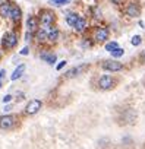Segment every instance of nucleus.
Here are the masks:
<instances>
[{"instance_id": "f257e3e1", "label": "nucleus", "mask_w": 145, "mask_h": 149, "mask_svg": "<svg viewBox=\"0 0 145 149\" xmlns=\"http://www.w3.org/2000/svg\"><path fill=\"white\" fill-rule=\"evenodd\" d=\"M116 86V79L113 76H110V74H104V76H101L98 79V88L101 91H110Z\"/></svg>"}, {"instance_id": "f03ea898", "label": "nucleus", "mask_w": 145, "mask_h": 149, "mask_svg": "<svg viewBox=\"0 0 145 149\" xmlns=\"http://www.w3.org/2000/svg\"><path fill=\"white\" fill-rule=\"evenodd\" d=\"M18 44V35L15 32H8L2 40V47L5 50H12Z\"/></svg>"}, {"instance_id": "7ed1b4c3", "label": "nucleus", "mask_w": 145, "mask_h": 149, "mask_svg": "<svg viewBox=\"0 0 145 149\" xmlns=\"http://www.w3.org/2000/svg\"><path fill=\"white\" fill-rule=\"evenodd\" d=\"M101 67L107 72H120L123 69V64L119 63L117 60H106V61H103Z\"/></svg>"}, {"instance_id": "20e7f679", "label": "nucleus", "mask_w": 145, "mask_h": 149, "mask_svg": "<svg viewBox=\"0 0 145 149\" xmlns=\"http://www.w3.org/2000/svg\"><path fill=\"white\" fill-rule=\"evenodd\" d=\"M125 12H126V15L129 16V18H138L139 15H141V6L138 5V3H129L127 6H126V9H125Z\"/></svg>"}, {"instance_id": "39448f33", "label": "nucleus", "mask_w": 145, "mask_h": 149, "mask_svg": "<svg viewBox=\"0 0 145 149\" xmlns=\"http://www.w3.org/2000/svg\"><path fill=\"white\" fill-rule=\"evenodd\" d=\"M40 108H41V101H40V100H32V101L28 102V105H27V108H25V113H27L28 116H32V114L38 113Z\"/></svg>"}, {"instance_id": "423d86ee", "label": "nucleus", "mask_w": 145, "mask_h": 149, "mask_svg": "<svg viewBox=\"0 0 145 149\" xmlns=\"http://www.w3.org/2000/svg\"><path fill=\"white\" fill-rule=\"evenodd\" d=\"M94 38L97 42H104L107 38H109V29L104 28V26H100L95 29V34H94Z\"/></svg>"}, {"instance_id": "0eeeda50", "label": "nucleus", "mask_w": 145, "mask_h": 149, "mask_svg": "<svg viewBox=\"0 0 145 149\" xmlns=\"http://www.w3.org/2000/svg\"><path fill=\"white\" fill-rule=\"evenodd\" d=\"M13 123H15V117L13 116H2L0 117V129H3V130L12 129Z\"/></svg>"}, {"instance_id": "6e6552de", "label": "nucleus", "mask_w": 145, "mask_h": 149, "mask_svg": "<svg viewBox=\"0 0 145 149\" xmlns=\"http://www.w3.org/2000/svg\"><path fill=\"white\" fill-rule=\"evenodd\" d=\"M53 22H54V13L50 12V10H44L41 13V24L44 26H50Z\"/></svg>"}, {"instance_id": "1a4fd4ad", "label": "nucleus", "mask_w": 145, "mask_h": 149, "mask_svg": "<svg viewBox=\"0 0 145 149\" xmlns=\"http://www.w3.org/2000/svg\"><path fill=\"white\" fill-rule=\"evenodd\" d=\"M48 32H50V26H44L41 29L37 31V38L43 42V41H47L48 40Z\"/></svg>"}, {"instance_id": "9d476101", "label": "nucleus", "mask_w": 145, "mask_h": 149, "mask_svg": "<svg viewBox=\"0 0 145 149\" xmlns=\"http://www.w3.org/2000/svg\"><path fill=\"white\" fill-rule=\"evenodd\" d=\"M9 16L12 18V21L18 22V21L21 19V16H22V12H21V9H19L18 6H12V9H11V12H9Z\"/></svg>"}, {"instance_id": "9b49d317", "label": "nucleus", "mask_w": 145, "mask_h": 149, "mask_svg": "<svg viewBox=\"0 0 145 149\" xmlns=\"http://www.w3.org/2000/svg\"><path fill=\"white\" fill-rule=\"evenodd\" d=\"M37 26H38L37 19H35L34 16H29V18L27 19V28H28V31H29V32H35V31H37Z\"/></svg>"}, {"instance_id": "f8f14e48", "label": "nucleus", "mask_w": 145, "mask_h": 149, "mask_svg": "<svg viewBox=\"0 0 145 149\" xmlns=\"http://www.w3.org/2000/svg\"><path fill=\"white\" fill-rule=\"evenodd\" d=\"M85 69V66H78V67H74V69H70L67 73H66V78H75L78 76L79 73H82V70Z\"/></svg>"}, {"instance_id": "ddd939ff", "label": "nucleus", "mask_w": 145, "mask_h": 149, "mask_svg": "<svg viewBox=\"0 0 145 149\" xmlns=\"http://www.w3.org/2000/svg\"><path fill=\"white\" fill-rule=\"evenodd\" d=\"M24 70H25V64H19L16 69H15V72L12 73V76H11V79L12 81H16V79H19L21 76H22V73H24Z\"/></svg>"}, {"instance_id": "4468645a", "label": "nucleus", "mask_w": 145, "mask_h": 149, "mask_svg": "<svg viewBox=\"0 0 145 149\" xmlns=\"http://www.w3.org/2000/svg\"><path fill=\"white\" fill-rule=\"evenodd\" d=\"M78 32H82V31H85V28H87V21L84 19V18H81L79 16V19L76 21V24H75V26H74Z\"/></svg>"}, {"instance_id": "2eb2a0df", "label": "nucleus", "mask_w": 145, "mask_h": 149, "mask_svg": "<svg viewBox=\"0 0 145 149\" xmlns=\"http://www.w3.org/2000/svg\"><path fill=\"white\" fill-rule=\"evenodd\" d=\"M11 9H12V5H11V3H3V5H0V16H9Z\"/></svg>"}, {"instance_id": "dca6fc26", "label": "nucleus", "mask_w": 145, "mask_h": 149, "mask_svg": "<svg viewBox=\"0 0 145 149\" xmlns=\"http://www.w3.org/2000/svg\"><path fill=\"white\" fill-rule=\"evenodd\" d=\"M59 38V29L54 28V26H50V32H48V41H57Z\"/></svg>"}, {"instance_id": "f3484780", "label": "nucleus", "mask_w": 145, "mask_h": 149, "mask_svg": "<svg viewBox=\"0 0 145 149\" xmlns=\"http://www.w3.org/2000/svg\"><path fill=\"white\" fill-rule=\"evenodd\" d=\"M78 19H79V16H78L76 13H69V15L66 16V22H67V25H70V26H75V24H76Z\"/></svg>"}, {"instance_id": "a211bd4d", "label": "nucleus", "mask_w": 145, "mask_h": 149, "mask_svg": "<svg viewBox=\"0 0 145 149\" xmlns=\"http://www.w3.org/2000/svg\"><path fill=\"white\" fill-rule=\"evenodd\" d=\"M41 58H43L44 61L50 63V64L56 63V56H54V54H46V53H43V54H41Z\"/></svg>"}, {"instance_id": "6ab92c4d", "label": "nucleus", "mask_w": 145, "mask_h": 149, "mask_svg": "<svg viewBox=\"0 0 145 149\" xmlns=\"http://www.w3.org/2000/svg\"><path fill=\"white\" fill-rule=\"evenodd\" d=\"M110 53H111V56H113V57H116V58H117V57H122L125 51H123V48H120V47H116V48H114L113 51H110Z\"/></svg>"}, {"instance_id": "aec40b11", "label": "nucleus", "mask_w": 145, "mask_h": 149, "mask_svg": "<svg viewBox=\"0 0 145 149\" xmlns=\"http://www.w3.org/2000/svg\"><path fill=\"white\" fill-rule=\"evenodd\" d=\"M130 42H132V45H139V44L142 42V38H141L139 35H135V37L132 38V41H130Z\"/></svg>"}, {"instance_id": "412c9836", "label": "nucleus", "mask_w": 145, "mask_h": 149, "mask_svg": "<svg viewBox=\"0 0 145 149\" xmlns=\"http://www.w3.org/2000/svg\"><path fill=\"white\" fill-rule=\"evenodd\" d=\"M116 47H119L117 42H109V44H106V50H107V51H113Z\"/></svg>"}, {"instance_id": "4be33fe9", "label": "nucleus", "mask_w": 145, "mask_h": 149, "mask_svg": "<svg viewBox=\"0 0 145 149\" xmlns=\"http://www.w3.org/2000/svg\"><path fill=\"white\" fill-rule=\"evenodd\" d=\"M70 0H51V3H54V5H57V6H62V5H66V3H69Z\"/></svg>"}, {"instance_id": "5701e85b", "label": "nucleus", "mask_w": 145, "mask_h": 149, "mask_svg": "<svg viewBox=\"0 0 145 149\" xmlns=\"http://www.w3.org/2000/svg\"><path fill=\"white\" fill-rule=\"evenodd\" d=\"M63 66H66V61H64V60H63V61H60V64H57V70H60Z\"/></svg>"}, {"instance_id": "b1692460", "label": "nucleus", "mask_w": 145, "mask_h": 149, "mask_svg": "<svg viewBox=\"0 0 145 149\" xmlns=\"http://www.w3.org/2000/svg\"><path fill=\"white\" fill-rule=\"evenodd\" d=\"M11 100H12V95H6V97L3 98V101H5V102H9Z\"/></svg>"}, {"instance_id": "393cba45", "label": "nucleus", "mask_w": 145, "mask_h": 149, "mask_svg": "<svg viewBox=\"0 0 145 149\" xmlns=\"http://www.w3.org/2000/svg\"><path fill=\"white\" fill-rule=\"evenodd\" d=\"M3 74H5V70L0 72V86H2V78H3Z\"/></svg>"}, {"instance_id": "a878e982", "label": "nucleus", "mask_w": 145, "mask_h": 149, "mask_svg": "<svg viewBox=\"0 0 145 149\" xmlns=\"http://www.w3.org/2000/svg\"><path fill=\"white\" fill-rule=\"evenodd\" d=\"M21 54H28V48H27V47H25V48H22Z\"/></svg>"}, {"instance_id": "bb28decb", "label": "nucleus", "mask_w": 145, "mask_h": 149, "mask_svg": "<svg viewBox=\"0 0 145 149\" xmlns=\"http://www.w3.org/2000/svg\"><path fill=\"white\" fill-rule=\"evenodd\" d=\"M111 2H113L114 5H120V2H122V0H111Z\"/></svg>"}, {"instance_id": "cd10ccee", "label": "nucleus", "mask_w": 145, "mask_h": 149, "mask_svg": "<svg viewBox=\"0 0 145 149\" xmlns=\"http://www.w3.org/2000/svg\"><path fill=\"white\" fill-rule=\"evenodd\" d=\"M142 61H144V63H145V54H144V56H142Z\"/></svg>"}, {"instance_id": "c85d7f7f", "label": "nucleus", "mask_w": 145, "mask_h": 149, "mask_svg": "<svg viewBox=\"0 0 145 149\" xmlns=\"http://www.w3.org/2000/svg\"><path fill=\"white\" fill-rule=\"evenodd\" d=\"M144 85H145V79H144Z\"/></svg>"}, {"instance_id": "c756f323", "label": "nucleus", "mask_w": 145, "mask_h": 149, "mask_svg": "<svg viewBox=\"0 0 145 149\" xmlns=\"http://www.w3.org/2000/svg\"><path fill=\"white\" fill-rule=\"evenodd\" d=\"M0 58H2V54H0Z\"/></svg>"}]
</instances>
